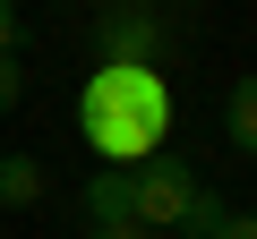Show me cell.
<instances>
[{
	"mask_svg": "<svg viewBox=\"0 0 257 239\" xmlns=\"http://www.w3.org/2000/svg\"><path fill=\"white\" fill-rule=\"evenodd\" d=\"M18 43H26V26H18V9H0V60H18Z\"/></svg>",
	"mask_w": 257,
	"mask_h": 239,
	"instance_id": "9c48e42d",
	"label": "cell"
},
{
	"mask_svg": "<svg viewBox=\"0 0 257 239\" xmlns=\"http://www.w3.org/2000/svg\"><path fill=\"white\" fill-rule=\"evenodd\" d=\"M214 239H257V214H223V230Z\"/></svg>",
	"mask_w": 257,
	"mask_h": 239,
	"instance_id": "30bf717a",
	"label": "cell"
},
{
	"mask_svg": "<svg viewBox=\"0 0 257 239\" xmlns=\"http://www.w3.org/2000/svg\"><path fill=\"white\" fill-rule=\"evenodd\" d=\"M214 230H223V196L206 188V196L189 205V222H180V239H214Z\"/></svg>",
	"mask_w": 257,
	"mask_h": 239,
	"instance_id": "52a82bcc",
	"label": "cell"
},
{
	"mask_svg": "<svg viewBox=\"0 0 257 239\" xmlns=\"http://www.w3.org/2000/svg\"><path fill=\"white\" fill-rule=\"evenodd\" d=\"M223 137L257 162V77H240V86H231V102H223Z\"/></svg>",
	"mask_w": 257,
	"mask_h": 239,
	"instance_id": "8992f818",
	"label": "cell"
},
{
	"mask_svg": "<svg viewBox=\"0 0 257 239\" xmlns=\"http://www.w3.org/2000/svg\"><path fill=\"white\" fill-rule=\"evenodd\" d=\"M0 205H9V214L43 205V162L35 154H0Z\"/></svg>",
	"mask_w": 257,
	"mask_h": 239,
	"instance_id": "5b68a950",
	"label": "cell"
},
{
	"mask_svg": "<svg viewBox=\"0 0 257 239\" xmlns=\"http://www.w3.org/2000/svg\"><path fill=\"white\" fill-rule=\"evenodd\" d=\"M197 196H206V180H197L180 154H155V162H138V230H180Z\"/></svg>",
	"mask_w": 257,
	"mask_h": 239,
	"instance_id": "7a4b0ae2",
	"label": "cell"
},
{
	"mask_svg": "<svg viewBox=\"0 0 257 239\" xmlns=\"http://www.w3.org/2000/svg\"><path fill=\"white\" fill-rule=\"evenodd\" d=\"M138 222V171H94L86 180V230H120Z\"/></svg>",
	"mask_w": 257,
	"mask_h": 239,
	"instance_id": "277c9868",
	"label": "cell"
},
{
	"mask_svg": "<svg viewBox=\"0 0 257 239\" xmlns=\"http://www.w3.org/2000/svg\"><path fill=\"white\" fill-rule=\"evenodd\" d=\"M163 43H172V34H163V18H146V9H111V18L94 26V52H103V60H128V68H155Z\"/></svg>",
	"mask_w": 257,
	"mask_h": 239,
	"instance_id": "3957f363",
	"label": "cell"
},
{
	"mask_svg": "<svg viewBox=\"0 0 257 239\" xmlns=\"http://www.w3.org/2000/svg\"><path fill=\"white\" fill-rule=\"evenodd\" d=\"M86 239H155V230H138V222H120V230H86Z\"/></svg>",
	"mask_w": 257,
	"mask_h": 239,
	"instance_id": "8fae6325",
	"label": "cell"
},
{
	"mask_svg": "<svg viewBox=\"0 0 257 239\" xmlns=\"http://www.w3.org/2000/svg\"><path fill=\"white\" fill-rule=\"evenodd\" d=\"M0 154H9V146H0Z\"/></svg>",
	"mask_w": 257,
	"mask_h": 239,
	"instance_id": "7c38bea8",
	"label": "cell"
},
{
	"mask_svg": "<svg viewBox=\"0 0 257 239\" xmlns=\"http://www.w3.org/2000/svg\"><path fill=\"white\" fill-rule=\"evenodd\" d=\"M77 128L103 154V171H138L163 154L172 137V86L163 68H128V60H94L86 94H77Z\"/></svg>",
	"mask_w": 257,
	"mask_h": 239,
	"instance_id": "6da1fadb",
	"label": "cell"
},
{
	"mask_svg": "<svg viewBox=\"0 0 257 239\" xmlns=\"http://www.w3.org/2000/svg\"><path fill=\"white\" fill-rule=\"evenodd\" d=\"M18 94H26V68H18V60H0V111H18Z\"/></svg>",
	"mask_w": 257,
	"mask_h": 239,
	"instance_id": "ba28073f",
	"label": "cell"
}]
</instances>
